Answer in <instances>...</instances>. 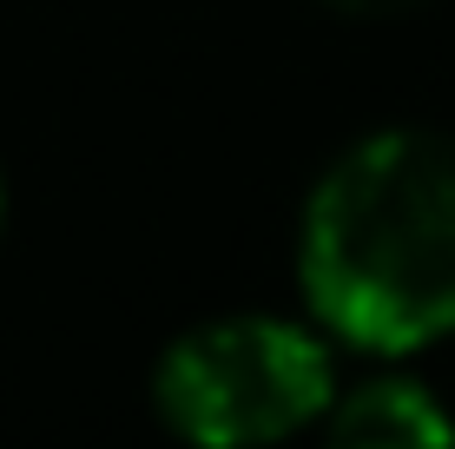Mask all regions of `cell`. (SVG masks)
Here are the masks:
<instances>
[{
    "label": "cell",
    "mask_w": 455,
    "mask_h": 449,
    "mask_svg": "<svg viewBox=\"0 0 455 449\" xmlns=\"http://www.w3.org/2000/svg\"><path fill=\"white\" fill-rule=\"evenodd\" d=\"M337 397V364L291 317H212L172 337L152 370V410L172 437L205 449H258L317 423Z\"/></svg>",
    "instance_id": "2"
},
{
    "label": "cell",
    "mask_w": 455,
    "mask_h": 449,
    "mask_svg": "<svg viewBox=\"0 0 455 449\" xmlns=\"http://www.w3.org/2000/svg\"><path fill=\"white\" fill-rule=\"evenodd\" d=\"M297 285L323 337L410 357L455 331V139L383 126L310 185Z\"/></svg>",
    "instance_id": "1"
},
{
    "label": "cell",
    "mask_w": 455,
    "mask_h": 449,
    "mask_svg": "<svg viewBox=\"0 0 455 449\" xmlns=\"http://www.w3.org/2000/svg\"><path fill=\"white\" fill-rule=\"evenodd\" d=\"M323 416H331V437L343 449H435V443H455V423L443 416V404L410 377L356 383V390L331 397Z\"/></svg>",
    "instance_id": "3"
},
{
    "label": "cell",
    "mask_w": 455,
    "mask_h": 449,
    "mask_svg": "<svg viewBox=\"0 0 455 449\" xmlns=\"http://www.w3.org/2000/svg\"><path fill=\"white\" fill-rule=\"evenodd\" d=\"M0 219H7V185H0Z\"/></svg>",
    "instance_id": "5"
},
{
    "label": "cell",
    "mask_w": 455,
    "mask_h": 449,
    "mask_svg": "<svg viewBox=\"0 0 455 449\" xmlns=\"http://www.w3.org/2000/svg\"><path fill=\"white\" fill-rule=\"evenodd\" d=\"M323 7L350 13V20H396V13H416V7H429V0H323Z\"/></svg>",
    "instance_id": "4"
}]
</instances>
